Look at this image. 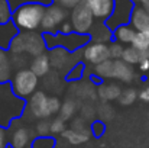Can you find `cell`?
Here are the masks:
<instances>
[{
	"label": "cell",
	"mask_w": 149,
	"mask_h": 148,
	"mask_svg": "<svg viewBox=\"0 0 149 148\" xmlns=\"http://www.w3.org/2000/svg\"><path fill=\"white\" fill-rule=\"evenodd\" d=\"M42 1H28L12 10V22L19 32H36L41 29L42 18L45 13Z\"/></svg>",
	"instance_id": "6da1fadb"
},
{
	"label": "cell",
	"mask_w": 149,
	"mask_h": 148,
	"mask_svg": "<svg viewBox=\"0 0 149 148\" xmlns=\"http://www.w3.org/2000/svg\"><path fill=\"white\" fill-rule=\"evenodd\" d=\"M25 106L26 100L15 96L10 83H0V128L9 129L15 119L23 116Z\"/></svg>",
	"instance_id": "7a4b0ae2"
},
{
	"label": "cell",
	"mask_w": 149,
	"mask_h": 148,
	"mask_svg": "<svg viewBox=\"0 0 149 148\" xmlns=\"http://www.w3.org/2000/svg\"><path fill=\"white\" fill-rule=\"evenodd\" d=\"M61 107V100L56 96H49L44 90H36L26 100L25 113H29L35 119H49L54 115H58Z\"/></svg>",
	"instance_id": "3957f363"
},
{
	"label": "cell",
	"mask_w": 149,
	"mask_h": 148,
	"mask_svg": "<svg viewBox=\"0 0 149 148\" xmlns=\"http://www.w3.org/2000/svg\"><path fill=\"white\" fill-rule=\"evenodd\" d=\"M47 49L45 38L39 32H19L12 41L9 52L10 54H23L28 57H38Z\"/></svg>",
	"instance_id": "277c9868"
},
{
	"label": "cell",
	"mask_w": 149,
	"mask_h": 148,
	"mask_svg": "<svg viewBox=\"0 0 149 148\" xmlns=\"http://www.w3.org/2000/svg\"><path fill=\"white\" fill-rule=\"evenodd\" d=\"M9 83H10V87L15 96L28 100L38 90L39 79L29 68H22V70H16V73L12 76Z\"/></svg>",
	"instance_id": "5b68a950"
},
{
	"label": "cell",
	"mask_w": 149,
	"mask_h": 148,
	"mask_svg": "<svg viewBox=\"0 0 149 148\" xmlns=\"http://www.w3.org/2000/svg\"><path fill=\"white\" fill-rule=\"evenodd\" d=\"M45 38L47 48H64L68 52H77L83 49L91 39L90 35H80V34H70V35H61V34H42Z\"/></svg>",
	"instance_id": "8992f818"
},
{
	"label": "cell",
	"mask_w": 149,
	"mask_h": 148,
	"mask_svg": "<svg viewBox=\"0 0 149 148\" xmlns=\"http://www.w3.org/2000/svg\"><path fill=\"white\" fill-rule=\"evenodd\" d=\"M68 18H70V23L72 26V31L75 34H80V35H90L93 26L96 25V19H94L93 13L88 10V7L84 3L75 6L71 10Z\"/></svg>",
	"instance_id": "52a82bcc"
},
{
	"label": "cell",
	"mask_w": 149,
	"mask_h": 148,
	"mask_svg": "<svg viewBox=\"0 0 149 148\" xmlns=\"http://www.w3.org/2000/svg\"><path fill=\"white\" fill-rule=\"evenodd\" d=\"M70 13L67 9L51 3L45 7V13L42 18V23H41V31L42 34H56L59 26L68 19Z\"/></svg>",
	"instance_id": "ba28073f"
},
{
	"label": "cell",
	"mask_w": 149,
	"mask_h": 148,
	"mask_svg": "<svg viewBox=\"0 0 149 148\" xmlns=\"http://www.w3.org/2000/svg\"><path fill=\"white\" fill-rule=\"evenodd\" d=\"M7 134H9V147L10 148H29L33 141L31 129L20 122V118L15 119L10 123Z\"/></svg>",
	"instance_id": "9c48e42d"
},
{
	"label": "cell",
	"mask_w": 149,
	"mask_h": 148,
	"mask_svg": "<svg viewBox=\"0 0 149 148\" xmlns=\"http://www.w3.org/2000/svg\"><path fill=\"white\" fill-rule=\"evenodd\" d=\"M133 6H135V4L132 3V0H114L113 15L104 22V23L107 25V28L113 32L117 26L129 23L130 13H132V10H133Z\"/></svg>",
	"instance_id": "30bf717a"
},
{
	"label": "cell",
	"mask_w": 149,
	"mask_h": 148,
	"mask_svg": "<svg viewBox=\"0 0 149 148\" xmlns=\"http://www.w3.org/2000/svg\"><path fill=\"white\" fill-rule=\"evenodd\" d=\"M81 57H83V61L86 64H90V65H94L96 67V65H99L101 62L110 60L109 44L90 41L84 48L81 49Z\"/></svg>",
	"instance_id": "8fae6325"
},
{
	"label": "cell",
	"mask_w": 149,
	"mask_h": 148,
	"mask_svg": "<svg viewBox=\"0 0 149 148\" xmlns=\"http://www.w3.org/2000/svg\"><path fill=\"white\" fill-rule=\"evenodd\" d=\"M78 52V51H77ZM77 52H68L67 49L64 48H52L48 52L49 57V62H51V68L56 70V71H70L77 62H80L78 60L72 58Z\"/></svg>",
	"instance_id": "7c38bea8"
},
{
	"label": "cell",
	"mask_w": 149,
	"mask_h": 148,
	"mask_svg": "<svg viewBox=\"0 0 149 148\" xmlns=\"http://www.w3.org/2000/svg\"><path fill=\"white\" fill-rule=\"evenodd\" d=\"M84 4L100 22H106L114 10V0H84Z\"/></svg>",
	"instance_id": "4fadbf2b"
},
{
	"label": "cell",
	"mask_w": 149,
	"mask_h": 148,
	"mask_svg": "<svg viewBox=\"0 0 149 148\" xmlns=\"http://www.w3.org/2000/svg\"><path fill=\"white\" fill-rule=\"evenodd\" d=\"M136 79V71L135 67L129 65L123 60H116L113 61V80H117L120 83L129 84Z\"/></svg>",
	"instance_id": "5bb4252c"
},
{
	"label": "cell",
	"mask_w": 149,
	"mask_h": 148,
	"mask_svg": "<svg viewBox=\"0 0 149 148\" xmlns=\"http://www.w3.org/2000/svg\"><path fill=\"white\" fill-rule=\"evenodd\" d=\"M72 90V97H78V100H86V102H93L97 99V87L94 83L90 81H77L71 86Z\"/></svg>",
	"instance_id": "9a60e30c"
},
{
	"label": "cell",
	"mask_w": 149,
	"mask_h": 148,
	"mask_svg": "<svg viewBox=\"0 0 149 148\" xmlns=\"http://www.w3.org/2000/svg\"><path fill=\"white\" fill-rule=\"evenodd\" d=\"M122 90L123 89L116 81H103L97 86V97L106 103L113 102V100H119Z\"/></svg>",
	"instance_id": "2e32d148"
},
{
	"label": "cell",
	"mask_w": 149,
	"mask_h": 148,
	"mask_svg": "<svg viewBox=\"0 0 149 148\" xmlns=\"http://www.w3.org/2000/svg\"><path fill=\"white\" fill-rule=\"evenodd\" d=\"M129 25L136 32H149V15L146 10H143L141 6H133V10L130 13Z\"/></svg>",
	"instance_id": "e0dca14e"
},
{
	"label": "cell",
	"mask_w": 149,
	"mask_h": 148,
	"mask_svg": "<svg viewBox=\"0 0 149 148\" xmlns=\"http://www.w3.org/2000/svg\"><path fill=\"white\" fill-rule=\"evenodd\" d=\"M29 70L39 79V77H45L51 73V62H49V57L48 52H44L38 57L31 58L29 62Z\"/></svg>",
	"instance_id": "ac0fdd59"
},
{
	"label": "cell",
	"mask_w": 149,
	"mask_h": 148,
	"mask_svg": "<svg viewBox=\"0 0 149 148\" xmlns=\"http://www.w3.org/2000/svg\"><path fill=\"white\" fill-rule=\"evenodd\" d=\"M19 34V29L15 26L12 20L6 23H0V49L1 51H9L12 41L16 38Z\"/></svg>",
	"instance_id": "d6986e66"
},
{
	"label": "cell",
	"mask_w": 149,
	"mask_h": 148,
	"mask_svg": "<svg viewBox=\"0 0 149 148\" xmlns=\"http://www.w3.org/2000/svg\"><path fill=\"white\" fill-rule=\"evenodd\" d=\"M62 138L65 141H68L72 145H80L87 142L91 138V132H90V126L87 129H72V128H67L62 132Z\"/></svg>",
	"instance_id": "ffe728a7"
},
{
	"label": "cell",
	"mask_w": 149,
	"mask_h": 148,
	"mask_svg": "<svg viewBox=\"0 0 149 148\" xmlns=\"http://www.w3.org/2000/svg\"><path fill=\"white\" fill-rule=\"evenodd\" d=\"M80 100L72 96L70 97H65L64 102H61V107H59V112H58V116L62 118L65 122L67 121H72L75 118V113L78 112L80 109Z\"/></svg>",
	"instance_id": "44dd1931"
},
{
	"label": "cell",
	"mask_w": 149,
	"mask_h": 148,
	"mask_svg": "<svg viewBox=\"0 0 149 148\" xmlns=\"http://www.w3.org/2000/svg\"><path fill=\"white\" fill-rule=\"evenodd\" d=\"M90 39L93 42H103V44H110L113 39V32L107 28L104 22H99L93 26L90 32Z\"/></svg>",
	"instance_id": "7402d4cb"
},
{
	"label": "cell",
	"mask_w": 149,
	"mask_h": 148,
	"mask_svg": "<svg viewBox=\"0 0 149 148\" xmlns=\"http://www.w3.org/2000/svg\"><path fill=\"white\" fill-rule=\"evenodd\" d=\"M135 34H136V31L129 23H126V25L117 26L113 31V38H114L116 42H119V44H122L125 47V45H130L132 44V41L135 38Z\"/></svg>",
	"instance_id": "603a6c76"
},
{
	"label": "cell",
	"mask_w": 149,
	"mask_h": 148,
	"mask_svg": "<svg viewBox=\"0 0 149 148\" xmlns=\"http://www.w3.org/2000/svg\"><path fill=\"white\" fill-rule=\"evenodd\" d=\"M93 80H113V60H107L96 65L91 71Z\"/></svg>",
	"instance_id": "cb8c5ba5"
},
{
	"label": "cell",
	"mask_w": 149,
	"mask_h": 148,
	"mask_svg": "<svg viewBox=\"0 0 149 148\" xmlns=\"http://www.w3.org/2000/svg\"><path fill=\"white\" fill-rule=\"evenodd\" d=\"M12 79V64L7 51L0 49V83H9Z\"/></svg>",
	"instance_id": "d4e9b609"
},
{
	"label": "cell",
	"mask_w": 149,
	"mask_h": 148,
	"mask_svg": "<svg viewBox=\"0 0 149 148\" xmlns=\"http://www.w3.org/2000/svg\"><path fill=\"white\" fill-rule=\"evenodd\" d=\"M84 77H86V65H84L81 61L77 62V64L65 74V80H67V81H74V83L84 80Z\"/></svg>",
	"instance_id": "484cf974"
},
{
	"label": "cell",
	"mask_w": 149,
	"mask_h": 148,
	"mask_svg": "<svg viewBox=\"0 0 149 148\" xmlns=\"http://www.w3.org/2000/svg\"><path fill=\"white\" fill-rule=\"evenodd\" d=\"M122 60L125 62H127L129 65L135 67L139 64V61L142 60V52L135 49L133 47H125V51H123V55H122Z\"/></svg>",
	"instance_id": "4316f807"
},
{
	"label": "cell",
	"mask_w": 149,
	"mask_h": 148,
	"mask_svg": "<svg viewBox=\"0 0 149 148\" xmlns=\"http://www.w3.org/2000/svg\"><path fill=\"white\" fill-rule=\"evenodd\" d=\"M130 47H133L141 52L149 51V32H136Z\"/></svg>",
	"instance_id": "83f0119b"
},
{
	"label": "cell",
	"mask_w": 149,
	"mask_h": 148,
	"mask_svg": "<svg viewBox=\"0 0 149 148\" xmlns=\"http://www.w3.org/2000/svg\"><path fill=\"white\" fill-rule=\"evenodd\" d=\"M138 99V90L133 87H127L125 90H122L120 96H119V103L122 106H130L136 102Z\"/></svg>",
	"instance_id": "f1b7e54d"
},
{
	"label": "cell",
	"mask_w": 149,
	"mask_h": 148,
	"mask_svg": "<svg viewBox=\"0 0 149 148\" xmlns=\"http://www.w3.org/2000/svg\"><path fill=\"white\" fill-rule=\"evenodd\" d=\"M113 115H114V110H113V107L110 106V103L101 102L99 106L96 107V116H99V121L104 122V123H106V121L111 119Z\"/></svg>",
	"instance_id": "f546056e"
},
{
	"label": "cell",
	"mask_w": 149,
	"mask_h": 148,
	"mask_svg": "<svg viewBox=\"0 0 149 148\" xmlns=\"http://www.w3.org/2000/svg\"><path fill=\"white\" fill-rule=\"evenodd\" d=\"M56 145V140L55 137L48 135V137H35L31 148H55Z\"/></svg>",
	"instance_id": "4dcf8cb0"
},
{
	"label": "cell",
	"mask_w": 149,
	"mask_h": 148,
	"mask_svg": "<svg viewBox=\"0 0 149 148\" xmlns=\"http://www.w3.org/2000/svg\"><path fill=\"white\" fill-rule=\"evenodd\" d=\"M49 128H51V135L52 137L58 135V134L62 135V132L67 129V122L62 118H59V116H54L49 121Z\"/></svg>",
	"instance_id": "1f68e13d"
},
{
	"label": "cell",
	"mask_w": 149,
	"mask_h": 148,
	"mask_svg": "<svg viewBox=\"0 0 149 148\" xmlns=\"http://www.w3.org/2000/svg\"><path fill=\"white\" fill-rule=\"evenodd\" d=\"M81 109V118L84 121H96V107L91 105V102H86L83 106H80Z\"/></svg>",
	"instance_id": "d6a6232c"
},
{
	"label": "cell",
	"mask_w": 149,
	"mask_h": 148,
	"mask_svg": "<svg viewBox=\"0 0 149 148\" xmlns=\"http://www.w3.org/2000/svg\"><path fill=\"white\" fill-rule=\"evenodd\" d=\"M123 51L125 47L116 41H111L109 44V54H110V60L116 61V60H122V55H123Z\"/></svg>",
	"instance_id": "836d02e7"
},
{
	"label": "cell",
	"mask_w": 149,
	"mask_h": 148,
	"mask_svg": "<svg viewBox=\"0 0 149 148\" xmlns=\"http://www.w3.org/2000/svg\"><path fill=\"white\" fill-rule=\"evenodd\" d=\"M35 132H36V137H48V135H51L49 119L38 121V123L35 125Z\"/></svg>",
	"instance_id": "e575fe53"
},
{
	"label": "cell",
	"mask_w": 149,
	"mask_h": 148,
	"mask_svg": "<svg viewBox=\"0 0 149 148\" xmlns=\"http://www.w3.org/2000/svg\"><path fill=\"white\" fill-rule=\"evenodd\" d=\"M12 20V9L7 0H0V23H6Z\"/></svg>",
	"instance_id": "d590c367"
},
{
	"label": "cell",
	"mask_w": 149,
	"mask_h": 148,
	"mask_svg": "<svg viewBox=\"0 0 149 148\" xmlns=\"http://www.w3.org/2000/svg\"><path fill=\"white\" fill-rule=\"evenodd\" d=\"M90 132H91V137H101L106 132V123L99 119L93 121L90 123Z\"/></svg>",
	"instance_id": "8d00e7d4"
},
{
	"label": "cell",
	"mask_w": 149,
	"mask_h": 148,
	"mask_svg": "<svg viewBox=\"0 0 149 148\" xmlns=\"http://www.w3.org/2000/svg\"><path fill=\"white\" fill-rule=\"evenodd\" d=\"M52 3H55V4H58V6L67 9V10H72L75 6L84 3V0H52Z\"/></svg>",
	"instance_id": "74e56055"
},
{
	"label": "cell",
	"mask_w": 149,
	"mask_h": 148,
	"mask_svg": "<svg viewBox=\"0 0 149 148\" xmlns=\"http://www.w3.org/2000/svg\"><path fill=\"white\" fill-rule=\"evenodd\" d=\"M88 126L90 125H87V121H84L81 116H77V118L72 119L70 128H72V129H87Z\"/></svg>",
	"instance_id": "f35d334b"
},
{
	"label": "cell",
	"mask_w": 149,
	"mask_h": 148,
	"mask_svg": "<svg viewBox=\"0 0 149 148\" xmlns=\"http://www.w3.org/2000/svg\"><path fill=\"white\" fill-rule=\"evenodd\" d=\"M72 32H74V31H72V26H71L70 20H65V22L59 26V29H58L56 34H61V35H70V34H72Z\"/></svg>",
	"instance_id": "ab89813d"
},
{
	"label": "cell",
	"mask_w": 149,
	"mask_h": 148,
	"mask_svg": "<svg viewBox=\"0 0 149 148\" xmlns=\"http://www.w3.org/2000/svg\"><path fill=\"white\" fill-rule=\"evenodd\" d=\"M9 147V134L7 129L0 128V148H7Z\"/></svg>",
	"instance_id": "60d3db41"
},
{
	"label": "cell",
	"mask_w": 149,
	"mask_h": 148,
	"mask_svg": "<svg viewBox=\"0 0 149 148\" xmlns=\"http://www.w3.org/2000/svg\"><path fill=\"white\" fill-rule=\"evenodd\" d=\"M138 99H141L142 102H149V86H143L139 92H138Z\"/></svg>",
	"instance_id": "b9f144b4"
},
{
	"label": "cell",
	"mask_w": 149,
	"mask_h": 148,
	"mask_svg": "<svg viewBox=\"0 0 149 148\" xmlns=\"http://www.w3.org/2000/svg\"><path fill=\"white\" fill-rule=\"evenodd\" d=\"M138 68L141 73H149V60H141L138 64Z\"/></svg>",
	"instance_id": "7bdbcfd3"
},
{
	"label": "cell",
	"mask_w": 149,
	"mask_h": 148,
	"mask_svg": "<svg viewBox=\"0 0 149 148\" xmlns=\"http://www.w3.org/2000/svg\"><path fill=\"white\" fill-rule=\"evenodd\" d=\"M39 1H42L45 6H48V4H51V3H52V0H39Z\"/></svg>",
	"instance_id": "ee69618b"
},
{
	"label": "cell",
	"mask_w": 149,
	"mask_h": 148,
	"mask_svg": "<svg viewBox=\"0 0 149 148\" xmlns=\"http://www.w3.org/2000/svg\"><path fill=\"white\" fill-rule=\"evenodd\" d=\"M7 148H10V147H7Z\"/></svg>",
	"instance_id": "f6af8a7d"
}]
</instances>
